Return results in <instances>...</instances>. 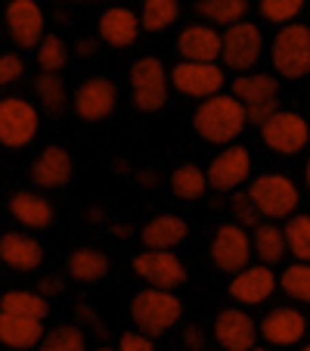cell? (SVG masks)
<instances>
[{
  "label": "cell",
  "instance_id": "6da1fadb",
  "mask_svg": "<svg viewBox=\"0 0 310 351\" xmlns=\"http://www.w3.org/2000/svg\"><path fill=\"white\" fill-rule=\"evenodd\" d=\"M192 125H196V134L202 140L227 146L245 131L248 115H245V106L233 93H214V97L198 103L196 115H192Z\"/></svg>",
  "mask_w": 310,
  "mask_h": 351
},
{
  "label": "cell",
  "instance_id": "7a4b0ae2",
  "mask_svg": "<svg viewBox=\"0 0 310 351\" xmlns=\"http://www.w3.org/2000/svg\"><path fill=\"white\" fill-rule=\"evenodd\" d=\"M180 314H183V305L174 295V289L149 286L131 298V320L146 336H165L174 324H180Z\"/></svg>",
  "mask_w": 310,
  "mask_h": 351
},
{
  "label": "cell",
  "instance_id": "3957f363",
  "mask_svg": "<svg viewBox=\"0 0 310 351\" xmlns=\"http://www.w3.org/2000/svg\"><path fill=\"white\" fill-rule=\"evenodd\" d=\"M270 60L276 75L289 81L307 78L310 75V28L289 22V25H279L276 38L270 44Z\"/></svg>",
  "mask_w": 310,
  "mask_h": 351
},
{
  "label": "cell",
  "instance_id": "277c9868",
  "mask_svg": "<svg viewBox=\"0 0 310 351\" xmlns=\"http://www.w3.org/2000/svg\"><path fill=\"white\" fill-rule=\"evenodd\" d=\"M168 87H171V72L162 66L155 56H143L131 66V97L133 106L143 112H159L168 103Z\"/></svg>",
  "mask_w": 310,
  "mask_h": 351
},
{
  "label": "cell",
  "instance_id": "5b68a950",
  "mask_svg": "<svg viewBox=\"0 0 310 351\" xmlns=\"http://www.w3.org/2000/svg\"><path fill=\"white\" fill-rule=\"evenodd\" d=\"M248 193L264 218H292L301 202V190L285 174H257L248 184Z\"/></svg>",
  "mask_w": 310,
  "mask_h": 351
},
{
  "label": "cell",
  "instance_id": "8992f818",
  "mask_svg": "<svg viewBox=\"0 0 310 351\" xmlns=\"http://www.w3.org/2000/svg\"><path fill=\"white\" fill-rule=\"evenodd\" d=\"M233 97L245 106L248 125H264L273 112H276V99H279V81L273 75H239L233 81Z\"/></svg>",
  "mask_w": 310,
  "mask_h": 351
},
{
  "label": "cell",
  "instance_id": "52a82bcc",
  "mask_svg": "<svg viewBox=\"0 0 310 351\" xmlns=\"http://www.w3.org/2000/svg\"><path fill=\"white\" fill-rule=\"evenodd\" d=\"M227 84V72L218 62H190L180 60L171 69V87L183 97L192 99H208L214 93H220Z\"/></svg>",
  "mask_w": 310,
  "mask_h": 351
},
{
  "label": "cell",
  "instance_id": "ba28073f",
  "mask_svg": "<svg viewBox=\"0 0 310 351\" xmlns=\"http://www.w3.org/2000/svg\"><path fill=\"white\" fill-rule=\"evenodd\" d=\"M38 137V109L22 97L0 99V140L7 149H22Z\"/></svg>",
  "mask_w": 310,
  "mask_h": 351
},
{
  "label": "cell",
  "instance_id": "9c48e42d",
  "mask_svg": "<svg viewBox=\"0 0 310 351\" xmlns=\"http://www.w3.org/2000/svg\"><path fill=\"white\" fill-rule=\"evenodd\" d=\"M251 255H255V245H251V230L239 227L236 221L233 224L218 227L211 239V261L218 271L224 274H239L248 267Z\"/></svg>",
  "mask_w": 310,
  "mask_h": 351
},
{
  "label": "cell",
  "instance_id": "30bf717a",
  "mask_svg": "<svg viewBox=\"0 0 310 351\" xmlns=\"http://www.w3.org/2000/svg\"><path fill=\"white\" fill-rule=\"evenodd\" d=\"M261 50H264V34H261V28H257L255 22L242 19V22H236V25H227L224 53H220L227 69H233V72H248V69L261 60Z\"/></svg>",
  "mask_w": 310,
  "mask_h": 351
},
{
  "label": "cell",
  "instance_id": "8fae6325",
  "mask_svg": "<svg viewBox=\"0 0 310 351\" xmlns=\"http://www.w3.org/2000/svg\"><path fill=\"white\" fill-rule=\"evenodd\" d=\"M131 267L143 283L159 289H177L186 283V267L171 249H146L131 261Z\"/></svg>",
  "mask_w": 310,
  "mask_h": 351
},
{
  "label": "cell",
  "instance_id": "7c38bea8",
  "mask_svg": "<svg viewBox=\"0 0 310 351\" xmlns=\"http://www.w3.org/2000/svg\"><path fill=\"white\" fill-rule=\"evenodd\" d=\"M261 140L279 156H295L310 143V125L298 112H273L261 125Z\"/></svg>",
  "mask_w": 310,
  "mask_h": 351
},
{
  "label": "cell",
  "instance_id": "4fadbf2b",
  "mask_svg": "<svg viewBox=\"0 0 310 351\" xmlns=\"http://www.w3.org/2000/svg\"><path fill=\"white\" fill-rule=\"evenodd\" d=\"M3 25H7V34L13 38V44L25 47V50L38 47L47 38V19L44 10L38 7V0H10L7 10H3Z\"/></svg>",
  "mask_w": 310,
  "mask_h": 351
},
{
  "label": "cell",
  "instance_id": "5bb4252c",
  "mask_svg": "<svg viewBox=\"0 0 310 351\" xmlns=\"http://www.w3.org/2000/svg\"><path fill=\"white\" fill-rule=\"evenodd\" d=\"M72 106H75V112H78V119L103 121L118 106V87L109 78H87V81H81L78 90H75Z\"/></svg>",
  "mask_w": 310,
  "mask_h": 351
},
{
  "label": "cell",
  "instance_id": "9a60e30c",
  "mask_svg": "<svg viewBox=\"0 0 310 351\" xmlns=\"http://www.w3.org/2000/svg\"><path fill=\"white\" fill-rule=\"evenodd\" d=\"M276 289H279V277L270 271V265H261V261L233 274L230 280V298H236L239 305H261Z\"/></svg>",
  "mask_w": 310,
  "mask_h": 351
},
{
  "label": "cell",
  "instance_id": "2e32d148",
  "mask_svg": "<svg viewBox=\"0 0 310 351\" xmlns=\"http://www.w3.org/2000/svg\"><path fill=\"white\" fill-rule=\"evenodd\" d=\"M214 339L224 351H248L257 342V324L242 308H224L214 317Z\"/></svg>",
  "mask_w": 310,
  "mask_h": 351
},
{
  "label": "cell",
  "instance_id": "e0dca14e",
  "mask_svg": "<svg viewBox=\"0 0 310 351\" xmlns=\"http://www.w3.org/2000/svg\"><path fill=\"white\" fill-rule=\"evenodd\" d=\"M177 53L180 60L190 62H218L224 53V34L214 25L202 22V25H186L177 34Z\"/></svg>",
  "mask_w": 310,
  "mask_h": 351
},
{
  "label": "cell",
  "instance_id": "ac0fdd59",
  "mask_svg": "<svg viewBox=\"0 0 310 351\" xmlns=\"http://www.w3.org/2000/svg\"><path fill=\"white\" fill-rule=\"evenodd\" d=\"M251 174V156L245 146L233 143L227 149H220L208 165V184L214 190H236L239 184H245Z\"/></svg>",
  "mask_w": 310,
  "mask_h": 351
},
{
  "label": "cell",
  "instance_id": "d6986e66",
  "mask_svg": "<svg viewBox=\"0 0 310 351\" xmlns=\"http://www.w3.org/2000/svg\"><path fill=\"white\" fill-rule=\"evenodd\" d=\"M75 162L68 156V149L62 146H47L44 153L31 162V184L40 190H60L72 180Z\"/></svg>",
  "mask_w": 310,
  "mask_h": 351
},
{
  "label": "cell",
  "instance_id": "ffe728a7",
  "mask_svg": "<svg viewBox=\"0 0 310 351\" xmlns=\"http://www.w3.org/2000/svg\"><path fill=\"white\" fill-rule=\"evenodd\" d=\"M140 28H143V22H140L127 7H106L103 13H99V19H96L99 40L109 44V47H115V50L133 47Z\"/></svg>",
  "mask_w": 310,
  "mask_h": 351
},
{
  "label": "cell",
  "instance_id": "44dd1931",
  "mask_svg": "<svg viewBox=\"0 0 310 351\" xmlns=\"http://www.w3.org/2000/svg\"><path fill=\"white\" fill-rule=\"evenodd\" d=\"M304 332H307V317H304L298 308H289V305L273 308V311L261 320V336L270 345H279V348L301 342Z\"/></svg>",
  "mask_w": 310,
  "mask_h": 351
},
{
  "label": "cell",
  "instance_id": "7402d4cb",
  "mask_svg": "<svg viewBox=\"0 0 310 351\" xmlns=\"http://www.w3.org/2000/svg\"><path fill=\"white\" fill-rule=\"evenodd\" d=\"M0 258L10 271L31 274L44 265V245L28 233H3L0 237Z\"/></svg>",
  "mask_w": 310,
  "mask_h": 351
},
{
  "label": "cell",
  "instance_id": "603a6c76",
  "mask_svg": "<svg viewBox=\"0 0 310 351\" xmlns=\"http://www.w3.org/2000/svg\"><path fill=\"white\" fill-rule=\"evenodd\" d=\"M7 212L13 215V221H19V224L28 227V230H47L56 218L50 199H44L40 193H31V190L13 193L7 202Z\"/></svg>",
  "mask_w": 310,
  "mask_h": 351
},
{
  "label": "cell",
  "instance_id": "cb8c5ba5",
  "mask_svg": "<svg viewBox=\"0 0 310 351\" xmlns=\"http://www.w3.org/2000/svg\"><path fill=\"white\" fill-rule=\"evenodd\" d=\"M44 320L38 317H22V314H3L0 311V342L13 351L38 348L44 342Z\"/></svg>",
  "mask_w": 310,
  "mask_h": 351
},
{
  "label": "cell",
  "instance_id": "d4e9b609",
  "mask_svg": "<svg viewBox=\"0 0 310 351\" xmlns=\"http://www.w3.org/2000/svg\"><path fill=\"white\" fill-rule=\"evenodd\" d=\"M190 237V227H186L183 218L177 215H155L149 224H143L140 230V239H143L146 249H174L183 239Z\"/></svg>",
  "mask_w": 310,
  "mask_h": 351
},
{
  "label": "cell",
  "instance_id": "484cf974",
  "mask_svg": "<svg viewBox=\"0 0 310 351\" xmlns=\"http://www.w3.org/2000/svg\"><path fill=\"white\" fill-rule=\"evenodd\" d=\"M251 245H255V255L261 265H279L289 252V239H285V227L276 224H257L251 230Z\"/></svg>",
  "mask_w": 310,
  "mask_h": 351
},
{
  "label": "cell",
  "instance_id": "4316f807",
  "mask_svg": "<svg viewBox=\"0 0 310 351\" xmlns=\"http://www.w3.org/2000/svg\"><path fill=\"white\" fill-rule=\"evenodd\" d=\"M109 274V258L99 249H75L68 255V277L75 283H99Z\"/></svg>",
  "mask_w": 310,
  "mask_h": 351
},
{
  "label": "cell",
  "instance_id": "83f0119b",
  "mask_svg": "<svg viewBox=\"0 0 310 351\" xmlns=\"http://www.w3.org/2000/svg\"><path fill=\"white\" fill-rule=\"evenodd\" d=\"M0 311L44 320L47 314H50V298L40 295L38 289H7L3 298H0Z\"/></svg>",
  "mask_w": 310,
  "mask_h": 351
},
{
  "label": "cell",
  "instance_id": "f1b7e54d",
  "mask_svg": "<svg viewBox=\"0 0 310 351\" xmlns=\"http://www.w3.org/2000/svg\"><path fill=\"white\" fill-rule=\"evenodd\" d=\"M196 13L208 25H236L248 16V0H198Z\"/></svg>",
  "mask_w": 310,
  "mask_h": 351
},
{
  "label": "cell",
  "instance_id": "f546056e",
  "mask_svg": "<svg viewBox=\"0 0 310 351\" xmlns=\"http://www.w3.org/2000/svg\"><path fill=\"white\" fill-rule=\"evenodd\" d=\"M31 87H34V97H38V103H40V109L44 112H50V115H60L62 109L68 106V90H66V84H62V78L56 72H44V75H38V78L31 81Z\"/></svg>",
  "mask_w": 310,
  "mask_h": 351
},
{
  "label": "cell",
  "instance_id": "4dcf8cb0",
  "mask_svg": "<svg viewBox=\"0 0 310 351\" xmlns=\"http://www.w3.org/2000/svg\"><path fill=\"white\" fill-rule=\"evenodd\" d=\"M208 190V171L196 165H177L171 174V193L183 202H196V199L205 196Z\"/></svg>",
  "mask_w": 310,
  "mask_h": 351
},
{
  "label": "cell",
  "instance_id": "1f68e13d",
  "mask_svg": "<svg viewBox=\"0 0 310 351\" xmlns=\"http://www.w3.org/2000/svg\"><path fill=\"white\" fill-rule=\"evenodd\" d=\"M180 19V0H143L140 7V22L146 32H168Z\"/></svg>",
  "mask_w": 310,
  "mask_h": 351
},
{
  "label": "cell",
  "instance_id": "d6a6232c",
  "mask_svg": "<svg viewBox=\"0 0 310 351\" xmlns=\"http://www.w3.org/2000/svg\"><path fill=\"white\" fill-rule=\"evenodd\" d=\"M279 289L301 305H310V261H295L292 267H285L279 277Z\"/></svg>",
  "mask_w": 310,
  "mask_h": 351
},
{
  "label": "cell",
  "instance_id": "836d02e7",
  "mask_svg": "<svg viewBox=\"0 0 310 351\" xmlns=\"http://www.w3.org/2000/svg\"><path fill=\"white\" fill-rule=\"evenodd\" d=\"M34 351H87V336L81 332V326L66 324V326H56V330L47 332L44 342Z\"/></svg>",
  "mask_w": 310,
  "mask_h": 351
},
{
  "label": "cell",
  "instance_id": "e575fe53",
  "mask_svg": "<svg viewBox=\"0 0 310 351\" xmlns=\"http://www.w3.org/2000/svg\"><path fill=\"white\" fill-rule=\"evenodd\" d=\"M285 239H289V252L298 261H310V215L285 218Z\"/></svg>",
  "mask_w": 310,
  "mask_h": 351
},
{
  "label": "cell",
  "instance_id": "d590c367",
  "mask_svg": "<svg viewBox=\"0 0 310 351\" xmlns=\"http://www.w3.org/2000/svg\"><path fill=\"white\" fill-rule=\"evenodd\" d=\"M34 50H38V62H40L44 72H62L66 62H68V56H72L68 53V44L60 38V34H47Z\"/></svg>",
  "mask_w": 310,
  "mask_h": 351
},
{
  "label": "cell",
  "instance_id": "8d00e7d4",
  "mask_svg": "<svg viewBox=\"0 0 310 351\" xmlns=\"http://www.w3.org/2000/svg\"><path fill=\"white\" fill-rule=\"evenodd\" d=\"M304 3H307V0H261L257 10H261V16H264L267 22H273V25H289L304 10Z\"/></svg>",
  "mask_w": 310,
  "mask_h": 351
},
{
  "label": "cell",
  "instance_id": "74e56055",
  "mask_svg": "<svg viewBox=\"0 0 310 351\" xmlns=\"http://www.w3.org/2000/svg\"><path fill=\"white\" fill-rule=\"evenodd\" d=\"M230 215H233V221H236L239 227H245V230H255L257 224H261V208L255 206V199H251V193L245 190V193H233V199H230Z\"/></svg>",
  "mask_w": 310,
  "mask_h": 351
},
{
  "label": "cell",
  "instance_id": "f35d334b",
  "mask_svg": "<svg viewBox=\"0 0 310 351\" xmlns=\"http://www.w3.org/2000/svg\"><path fill=\"white\" fill-rule=\"evenodd\" d=\"M25 78V60L16 53H3L0 56V84H13V81Z\"/></svg>",
  "mask_w": 310,
  "mask_h": 351
},
{
  "label": "cell",
  "instance_id": "ab89813d",
  "mask_svg": "<svg viewBox=\"0 0 310 351\" xmlns=\"http://www.w3.org/2000/svg\"><path fill=\"white\" fill-rule=\"evenodd\" d=\"M118 351H155V345H152V336L137 330V332H125L118 339Z\"/></svg>",
  "mask_w": 310,
  "mask_h": 351
},
{
  "label": "cell",
  "instance_id": "60d3db41",
  "mask_svg": "<svg viewBox=\"0 0 310 351\" xmlns=\"http://www.w3.org/2000/svg\"><path fill=\"white\" fill-rule=\"evenodd\" d=\"M66 289V280H62V274H50V277H40L38 280V292L47 298H53L60 295V292Z\"/></svg>",
  "mask_w": 310,
  "mask_h": 351
},
{
  "label": "cell",
  "instance_id": "b9f144b4",
  "mask_svg": "<svg viewBox=\"0 0 310 351\" xmlns=\"http://www.w3.org/2000/svg\"><path fill=\"white\" fill-rule=\"evenodd\" d=\"M75 314H78L81 320H90V326H93V330H96L99 336H106V326H103V320L96 317V311H93L90 305H84V302H78V305H75Z\"/></svg>",
  "mask_w": 310,
  "mask_h": 351
},
{
  "label": "cell",
  "instance_id": "7bdbcfd3",
  "mask_svg": "<svg viewBox=\"0 0 310 351\" xmlns=\"http://www.w3.org/2000/svg\"><path fill=\"white\" fill-rule=\"evenodd\" d=\"M183 345H186V348H192V351H202V348H205V336H202V330H198V326H186V332H183Z\"/></svg>",
  "mask_w": 310,
  "mask_h": 351
},
{
  "label": "cell",
  "instance_id": "ee69618b",
  "mask_svg": "<svg viewBox=\"0 0 310 351\" xmlns=\"http://www.w3.org/2000/svg\"><path fill=\"white\" fill-rule=\"evenodd\" d=\"M75 56H81V60H93V56H96V40L81 38L78 44H75Z\"/></svg>",
  "mask_w": 310,
  "mask_h": 351
},
{
  "label": "cell",
  "instance_id": "f6af8a7d",
  "mask_svg": "<svg viewBox=\"0 0 310 351\" xmlns=\"http://www.w3.org/2000/svg\"><path fill=\"white\" fill-rule=\"evenodd\" d=\"M137 180H140V184H146V186H152V184H155V178H152V171H137Z\"/></svg>",
  "mask_w": 310,
  "mask_h": 351
},
{
  "label": "cell",
  "instance_id": "bcb514c9",
  "mask_svg": "<svg viewBox=\"0 0 310 351\" xmlns=\"http://www.w3.org/2000/svg\"><path fill=\"white\" fill-rule=\"evenodd\" d=\"M112 230H115V237H131V227L127 224H112Z\"/></svg>",
  "mask_w": 310,
  "mask_h": 351
},
{
  "label": "cell",
  "instance_id": "7dc6e473",
  "mask_svg": "<svg viewBox=\"0 0 310 351\" xmlns=\"http://www.w3.org/2000/svg\"><path fill=\"white\" fill-rule=\"evenodd\" d=\"M87 218H90V221H103V212H99V208H90V212H87Z\"/></svg>",
  "mask_w": 310,
  "mask_h": 351
},
{
  "label": "cell",
  "instance_id": "c3c4849f",
  "mask_svg": "<svg viewBox=\"0 0 310 351\" xmlns=\"http://www.w3.org/2000/svg\"><path fill=\"white\" fill-rule=\"evenodd\" d=\"M304 184H307V190H310V159H307V165H304Z\"/></svg>",
  "mask_w": 310,
  "mask_h": 351
},
{
  "label": "cell",
  "instance_id": "681fc988",
  "mask_svg": "<svg viewBox=\"0 0 310 351\" xmlns=\"http://www.w3.org/2000/svg\"><path fill=\"white\" fill-rule=\"evenodd\" d=\"M62 3H84V0H62Z\"/></svg>",
  "mask_w": 310,
  "mask_h": 351
},
{
  "label": "cell",
  "instance_id": "f907efd6",
  "mask_svg": "<svg viewBox=\"0 0 310 351\" xmlns=\"http://www.w3.org/2000/svg\"><path fill=\"white\" fill-rule=\"evenodd\" d=\"M96 351H118V348H96Z\"/></svg>",
  "mask_w": 310,
  "mask_h": 351
},
{
  "label": "cell",
  "instance_id": "816d5d0a",
  "mask_svg": "<svg viewBox=\"0 0 310 351\" xmlns=\"http://www.w3.org/2000/svg\"><path fill=\"white\" fill-rule=\"evenodd\" d=\"M248 351H267V348H248Z\"/></svg>",
  "mask_w": 310,
  "mask_h": 351
},
{
  "label": "cell",
  "instance_id": "f5cc1de1",
  "mask_svg": "<svg viewBox=\"0 0 310 351\" xmlns=\"http://www.w3.org/2000/svg\"><path fill=\"white\" fill-rule=\"evenodd\" d=\"M301 351H310V345H304V348H301Z\"/></svg>",
  "mask_w": 310,
  "mask_h": 351
}]
</instances>
